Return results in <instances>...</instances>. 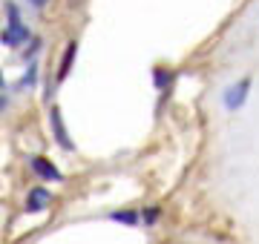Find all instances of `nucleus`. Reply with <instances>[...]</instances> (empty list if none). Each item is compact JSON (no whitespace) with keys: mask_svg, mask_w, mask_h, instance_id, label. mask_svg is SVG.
Here are the masks:
<instances>
[{"mask_svg":"<svg viewBox=\"0 0 259 244\" xmlns=\"http://www.w3.org/2000/svg\"><path fill=\"white\" fill-rule=\"evenodd\" d=\"M6 15H9V23H6V32H3V43L6 46H20V43H26L29 40V29L23 26V20H20V12L15 3H6Z\"/></svg>","mask_w":259,"mask_h":244,"instance_id":"1","label":"nucleus"},{"mask_svg":"<svg viewBox=\"0 0 259 244\" xmlns=\"http://www.w3.org/2000/svg\"><path fill=\"white\" fill-rule=\"evenodd\" d=\"M32 169H35L40 178H47V181H61V172L55 169V164H49L44 155H35V158H32Z\"/></svg>","mask_w":259,"mask_h":244,"instance_id":"2","label":"nucleus"},{"mask_svg":"<svg viewBox=\"0 0 259 244\" xmlns=\"http://www.w3.org/2000/svg\"><path fill=\"white\" fill-rule=\"evenodd\" d=\"M49 124H52V130H55V141L61 144L64 150H72V141H69V135H66V130H64V121H61V109H52Z\"/></svg>","mask_w":259,"mask_h":244,"instance_id":"3","label":"nucleus"},{"mask_svg":"<svg viewBox=\"0 0 259 244\" xmlns=\"http://www.w3.org/2000/svg\"><path fill=\"white\" fill-rule=\"evenodd\" d=\"M248 86H250V81H239L236 86H231V89H228V95H225L228 109H236V106H242L245 95H248Z\"/></svg>","mask_w":259,"mask_h":244,"instance_id":"4","label":"nucleus"},{"mask_svg":"<svg viewBox=\"0 0 259 244\" xmlns=\"http://www.w3.org/2000/svg\"><path fill=\"white\" fill-rule=\"evenodd\" d=\"M49 204V193L47 190H32L26 198V210L29 213H37V210H44V207Z\"/></svg>","mask_w":259,"mask_h":244,"instance_id":"5","label":"nucleus"},{"mask_svg":"<svg viewBox=\"0 0 259 244\" xmlns=\"http://www.w3.org/2000/svg\"><path fill=\"white\" fill-rule=\"evenodd\" d=\"M75 52H78V43H69V46H66V55H64V64H61V72H58V78H61V81L69 75V64H72Z\"/></svg>","mask_w":259,"mask_h":244,"instance_id":"6","label":"nucleus"},{"mask_svg":"<svg viewBox=\"0 0 259 244\" xmlns=\"http://www.w3.org/2000/svg\"><path fill=\"white\" fill-rule=\"evenodd\" d=\"M115 221H124V224H136V213H112Z\"/></svg>","mask_w":259,"mask_h":244,"instance_id":"7","label":"nucleus"},{"mask_svg":"<svg viewBox=\"0 0 259 244\" xmlns=\"http://www.w3.org/2000/svg\"><path fill=\"white\" fill-rule=\"evenodd\" d=\"M35 75H37V66H29L26 78H23V84H35Z\"/></svg>","mask_w":259,"mask_h":244,"instance_id":"8","label":"nucleus"},{"mask_svg":"<svg viewBox=\"0 0 259 244\" xmlns=\"http://www.w3.org/2000/svg\"><path fill=\"white\" fill-rule=\"evenodd\" d=\"M47 3H49V0H29V6H35V9H44Z\"/></svg>","mask_w":259,"mask_h":244,"instance_id":"9","label":"nucleus"},{"mask_svg":"<svg viewBox=\"0 0 259 244\" xmlns=\"http://www.w3.org/2000/svg\"><path fill=\"white\" fill-rule=\"evenodd\" d=\"M6 109V95H0V112Z\"/></svg>","mask_w":259,"mask_h":244,"instance_id":"10","label":"nucleus"},{"mask_svg":"<svg viewBox=\"0 0 259 244\" xmlns=\"http://www.w3.org/2000/svg\"><path fill=\"white\" fill-rule=\"evenodd\" d=\"M0 89H3V75H0Z\"/></svg>","mask_w":259,"mask_h":244,"instance_id":"11","label":"nucleus"}]
</instances>
